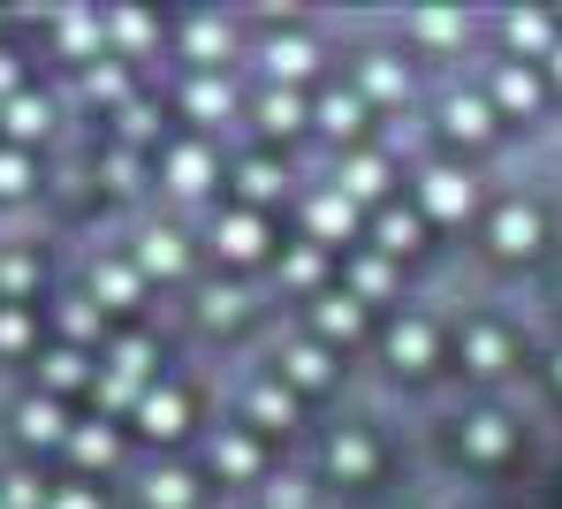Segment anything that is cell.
Returning a JSON list of instances; mask_svg holds the SVG:
<instances>
[{
    "label": "cell",
    "instance_id": "obj_1",
    "mask_svg": "<svg viewBox=\"0 0 562 509\" xmlns=\"http://www.w3.org/2000/svg\"><path fill=\"white\" fill-rule=\"evenodd\" d=\"M426 213L464 220V213H471V176H457V168H434V176H426Z\"/></svg>",
    "mask_w": 562,
    "mask_h": 509
},
{
    "label": "cell",
    "instance_id": "obj_2",
    "mask_svg": "<svg viewBox=\"0 0 562 509\" xmlns=\"http://www.w3.org/2000/svg\"><path fill=\"white\" fill-rule=\"evenodd\" d=\"M532 244H540V213L502 205V213H494V251H509V259H517V251H532Z\"/></svg>",
    "mask_w": 562,
    "mask_h": 509
},
{
    "label": "cell",
    "instance_id": "obj_3",
    "mask_svg": "<svg viewBox=\"0 0 562 509\" xmlns=\"http://www.w3.org/2000/svg\"><path fill=\"white\" fill-rule=\"evenodd\" d=\"M221 251H228V259H259V251H267L259 213H228V220H221Z\"/></svg>",
    "mask_w": 562,
    "mask_h": 509
},
{
    "label": "cell",
    "instance_id": "obj_4",
    "mask_svg": "<svg viewBox=\"0 0 562 509\" xmlns=\"http://www.w3.org/2000/svg\"><path fill=\"white\" fill-rule=\"evenodd\" d=\"M380 191H387V168H380L373 152H358V160L342 168V199L358 205V199H380Z\"/></svg>",
    "mask_w": 562,
    "mask_h": 509
},
{
    "label": "cell",
    "instance_id": "obj_5",
    "mask_svg": "<svg viewBox=\"0 0 562 509\" xmlns=\"http://www.w3.org/2000/svg\"><path fill=\"white\" fill-rule=\"evenodd\" d=\"M387 358H395V365H411V373H418V365H426V358H434V335H426V327H418V319H403V327H395V335H387Z\"/></svg>",
    "mask_w": 562,
    "mask_h": 509
},
{
    "label": "cell",
    "instance_id": "obj_6",
    "mask_svg": "<svg viewBox=\"0 0 562 509\" xmlns=\"http://www.w3.org/2000/svg\"><path fill=\"white\" fill-rule=\"evenodd\" d=\"M137 267H145V274H176V267H183V236L153 228V236H145V251H137Z\"/></svg>",
    "mask_w": 562,
    "mask_h": 509
},
{
    "label": "cell",
    "instance_id": "obj_7",
    "mask_svg": "<svg viewBox=\"0 0 562 509\" xmlns=\"http://www.w3.org/2000/svg\"><path fill=\"white\" fill-rule=\"evenodd\" d=\"M327 464H335L342 479H366V472H373V441H366V433H342V441L327 449Z\"/></svg>",
    "mask_w": 562,
    "mask_h": 509
},
{
    "label": "cell",
    "instance_id": "obj_8",
    "mask_svg": "<svg viewBox=\"0 0 562 509\" xmlns=\"http://www.w3.org/2000/svg\"><path fill=\"white\" fill-rule=\"evenodd\" d=\"M464 449L471 456H502V449H509V426H502L494 410H479V418L464 426Z\"/></svg>",
    "mask_w": 562,
    "mask_h": 509
},
{
    "label": "cell",
    "instance_id": "obj_9",
    "mask_svg": "<svg viewBox=\"0 0 562 509\" xmlns=\"http://www.w3.org/2000/svg\"><path fill=\"white\" fill-rule=\"evenodd\" d=\"M312 228H319V236H350V228H358V205L342 199V191H335V199H312Z\"/></svg>",
    "mask_w": 562,
    "mask_h": 509
},
{
    "label": "cell",
    "instance_id": "obj_10",
    "mask_svg": "<svg viewBox=\"0 0 562 509\" xmlns=\"http://www.w3.org/2000/svg\"><path fill=\"white\" fill-rule=\"evenodd\" d=\"M137 418H145V433H183V396H145Z\"/></svg>",
    "mask_w": 562,
    "mask_h": 509
},
{
    "label": "cell",
    "instance_id": "obj_11",
    "mask_svg": "<svg viewBox=\"0 0 562 509\" xmlns=\"http://www.w3.org/2000/svg\"><path fill=\"white\" fill-rule=\"evenodd\" d=\"M0 122H8V129H15V137H38V129H46V100H31V92H15V100H8V114H0Z\"/></svg>",
    "mask_w": 562,
    "mask_h": 509
},
{
    "label": "cell",
    "instance_id": "obj_12",
    "mask_svg": "<svg viewBox=\"0 0 562 509\" xmlns=\"http://www.w3.org/2000/svg\"><path fill=\"white\" fill-rule=\"evenodd\" d=\"M168 176H176V191H205V176H213V160H205L198 145H183V152L168 160Z\"/></svg>",
    "mask_w": 562,
    "mask_h": 509
},
{
    "label": "cell",
    "instance_id": "obj_13",
    "mask_svg": "<svg viewBox=\"0 0 562 509\" xmlns=\"http://www.w3.org/2000/svg\"><path fill=\"white\" fill-rule=\"evenodd\" d=\"M380 251H411V244H418V213H380Z\"/></svg>",
    "mask_w": 562,
    "mask_h": 509
},
{
    "label": "cell",
    "instance_id": "obj_14",
    "mask_svg": "<svg viewBox=\"0 0 562 509\" xmlns=\"http://www.w3.org/2000/svg\"><path fill=\"white\" fill-rule=\"evenodd\" d=\"M267 61H274V77H304V69H312V46H304V38H274Z\"/></svg>",
    "mask_w": 562,
    "mask_h": 509
},
{
    "label": "cell",
    "instance_id": "obj_15",
    "mask_svg": "<svg viewBox=\"0 0 562 509\" xmlns=\"http://www.w3.org/2000/svg\"><path fill=\"white\" fill-rule=\"evenodd\" d=\"M502 106L532 114V106H540V77H532V69H509V77H502Z\"/></svg>",
    "mask_w": 562,
    "mask_h": 509
},
{
    "label": "cell",
    "instance_id": "obj_16",
    "mask_svg": "<svg viewBox=\"0 0 562 509\" xmlns=\"http://www.w3.org/2000/svg\"><path fill=\"white\" fill-rule=\"evenodd\" d=\"M319 122H327L335 137H350V129H358V92H335V100H319Z\"/></svg>",
    "mask_w": 562,
    "mask_h": 509
},
{
    "label": "cell",
    "instance_id": "obj_17",
    "mask_svg": "<svg viewBox=\"0 0 562 509\" xmlns=\"http://www.w3.org/2000/svg\"><path fill=\"white\" fill-rule=\"evenodd\" d=\"M358 319H366V312L350 305V297H327V305H319V335H358Z\"/></svg>",
    "mask_w": 562,
    "mask_h": 509
},
{
    "label": "cell",
    "instance_id": "obj_18",
    "mask_svg": "<svg viewBox=\"0 0 562 509\" xmlns=\"http://www.w3.org/2000/svg\"><path fill=\"white\" fill-rule=\"evenodd\" d=\"M449 129H457V137H486V129H494V122H486V100H457L449 106Z\"/></svg>",
    "mask_w": 562,
    "mask_h": 509
},
{
    "label": "cell",
    "instance_id": "obj_19",
    "mask_svg": "<svg viewBox=\"0 0 562 509\" xmlns=\"http://www.w3.org/2000/svg\"><path fill=\"white\" fill-rule=\"evenodd\" d=\"M464 358H471V373H494V365H502V335H494V327H479V335L464 342Z\"/></svg>",
    "mask_w": 562,
    "mask_h": 509
},
{
    "label": "cell",
    "instance_id": "obj_20",
    "mask_svg": "<svg viewBox=\"0 0 562 509\" xmlns=\"http://www.w3.org/2000/svg\"><path fill=\"white\" fill-rule=\"evenodd\" d=\"M23 433H31V441H54V433H61V410L31 396V404H23Z\"/></svg>",
    "mask_w": 562,
    "mask_h": 509
},
{
    "label": "cell",
    "instance_id": "obj_21",
    "mask_svg": "<svg viewBox=\"0 0 562 509\" xmlns=\"http://www.w3.org/2000/svg\"><path fill=\"white\" fill-rule=\"evenodd\" d=\"M509 38L525 54H548V15H509Z\"/></svg>",
    "mask_w": 562,
    "mask_h": 509
},
{
    "label": "cell",
    "instance_id": "obj_22",
    "mask_svg": "<svg viewBox=\"0 0 562 509\" xmlns=\"http://www.w3.org/2000/svg\"><path fill=\"white\" fill-rule=\"evenodd\" d=\"M99 297H106V305H130V297H137V274H130V267H99Z\"/></svg>",
    "mask_w": 562,
    "mask_h": 509
},
{
    "label": "cell",
    "instance_id": "obj_23",
    "mask_svg": "<svg viewBox=\"0 0 562 509\" xmlns=\"http://www.w3.org/2000/svg\"><path fill=\"white\" fill-rule=\"evenodd\" d=\"M289 381H296V388H319V381H327V358H319V350H289Z\"/></svg>",
    "mask_w": 562,
    "mask_h": 509
},
{
    "label": "cell",
    "instance_id": "obj_24",
    "mask_svg": "<svg viewBox=\"0 0 562 509\" xmlns=\"http://www.w3.org/2000/svg\"><path fill=\"white\" fill-rule=\"evenodd\" d=\"M259 122H267V129H296V122H304V106L289 100V92H267V106H259Z\"/></svg>",
    "mask_w": 562,
    "mask_h": 509
},
{
    "label": "cell",
    "instance_id": "obj_25",
    "mask_svg": "<svg viewBox=\"0 0 562 509\" xmlns=\"http://www.w3.org/2000/svg\"><path fill=\"white\" fill-rule=\"evenodd\" d=\"M190 114H228V84L198 77V84H190Z\"/></svg>",
    "mask_w": 562,
    "mask_h": 509
},
{
    "label": "cell",
    "instance_id": "obj_26",
    "mask_svg": "<svg viewBox=\"0 0 562 509\" xmlns=\"http://www.w3.org/2000/svg\"><path fill=\"white\" fill-rule=\"evenodd\" d=\"M46 381H54V388H77V381H85V358H77V350H54V358H46Z\"/></svg>",
    "mask_w": 562,
    "mask_h": 509
},
{
    "label": "cell",
    "instance_id": "obj_27",
    "mask_svg": "<svg viewBox=\"0 0 562 509\" xmlns=\"http://www.w3.org/2000/svg\"><path fill=\"white\" fill-rule=\"evenodd\" d=\"M31 502H38V479L8 472V479H0V509H31Z\"/></svg>",
    "mask_w": 562,
    "mask_h": 509
},
{
    "label": "cell",
    "instance_id": "obj_28",
    "mask_svg": "<svg viewBox=\"0 0 562 509\" xmlns=\"http://www.w3.org/2000/svg\"><path fill=\"white\" fill-rule=\"evenodd\" d=\"M153 502H160V509H183L190 502V479H183V472H160V479H153Z\"/></svg>",
    "mask_w": 562,
    "mask_h": 509
},
{
    "label": "cell",
    "instance_id": "obj_29",
    "mask_svg": "<svg viewBox=\"0 0 562 509\" xmlns=\"http://www.w3.org/2000/svg\"><path fill=\"white\" fill-rule=\"evenodd\" d=\"M213 464H221V472H251V441H244V433H228V441L213 449Z\"/></svg>",
    "mask_w": 562,
    "mask_h": 509
},
{
    "label": "cell",
    "instance_id": "obj_30",
    "mask_svg": "<svg viewBox=\"0 0 562 509\" xmlns=\"http://www.w3.org/2000/svg\"><path fill=\"white\" fill-rule=\"evenodd\" d=\"M274 191H281V176L267 160H251V168H244V199H274Z\"/></svg>",
    "mask_w": 562,
    "mask_h": 509
},
{
    "label": "cell",
    "instance_id": "obj_31",
    "mask_svg": "<svg viewBox=\"0 0 562 509\" xmlns=\"http://www.w3.org/2000/svg\"><path fill=\"white\" fill-rule=\"evenodd\" d=\"M251 410H259L267 426H289V388H259V396H251Z\"/></svg>",
    "mask_w": 562,
    "mask_h": 509
},
{
    "label": "cell",
    "instance_id": "obj_32",
    "mask_svg": "<svg viewBox=\"0 0 562 509\" xmlns=\"http://www.w3.org/2000/svg\"><path fill=\"white\" fill-rule=\"evenodd\" d=\"M366 92H403V77H395V61H387V54L366 61Z\"/></svg>",
    "mask_w": 562,
    "mask_h": 509
},
{
    "label": "cell",
    "instance_id": "obj_33",
    "mask_svg": "<svg viewBox=\"0 0 562 509\" xmlns=\"http://www.w3.org/2000/svg\"><path fill=\"white\" fill-rule=\"evenodd\" d=\"M77 456H85V464H106V456H114V433H106V426L77 433Z\"/></svg>",
    "mask_w": 562,
    "mask_h": 509
},
{
    "label": "cell",
    "instance_id": "obj_34",
    "mask_svg": "<svg viewBox=\"0 0 562 509\" xmlns=\"http://www.w3.org/2000/svg\"><path fill=\"white\" fill-rule=\"evenodd\" d=\"M221 46H228L221 23H190V54H221Z\"/></svg>",
    "mask_w": 562,
    "mask_h": 509
},
{
    "label": "cell",
    "instance_id": "obj_35",
    "mask_svg": "<svg viewBox=\"0 0 562 509\" xmlns=\"http://www.w3.org/2000/svg\"><path fill=\"white\" fill-rule=\"evenodd\" d=\"M31 183V168H23V152H0V191H23Z\"/></svg>",
    "mask_w": 562,
    "mask_h": 509
},
{
    "label": "cell",
    "instance_id": "obj_36",
    "mask_svg": "<svg viewBox=\"0 0 562 509\" xmlns=\"http://www.w3.org/2000/svg\"><path fill=\"white\" fill-rule=\"evenodd\" d=\"M236 312H244L236 290H213V297H205V319H236Z\"/></svg>",
    "mask_w": 562,
    "mask_h": 509
},
{
    "label": "cell",
    "instance_id": "obj_37",
    "mask_svg": "<svg viewBox=\"0 0 562 509\" xmlns=\"http://www.w3.org/2000/svg\"><path fill=\"white\" fill-rule=\"evenodd\" d=\"M114 373H130V381H137V373H145V342H122V350H114Z\"/></svg>",
    "mask_w": 562,
    "mask_h": 509
},
{
    "label": "cell",
    "instance_id": "obj_38",
    "mask_svg": "<svg viewBox=\"0 0 562 509\" xmlns=\"http://www.w3.org/2000/svg\"><path fill=\"white\" fill-rule=\"evenodd\" d=\"M99 396H106V404H130V396H137V381H130V373H106V381H99Z\"/></svg>",
    "mask_w": 562,
    "mask_h": 509
},
{
    "label": "cell",
    "instance_id": "obj_39",
    "mask_svg": "<svg viewBox=\"0 0 562 509\" xmlns=\"http://www.w3.org/2000/svg\"><path fill=\"white\" fill-rule=\"evenodd\" d=\"M92 100H122V69H92Z\"/></svg>",
    "mask_w": 562,
    "mask_h": 509
},
{
    "label": "cell",
    "instance_id": "obj_40",
    "mask_svg": "<svg viewBox=\"0 0 562 509\" xmlns=\"http://www.w3.org/2000/svg\"><path fill=\"white\" fill-rule=\"evenodd\" d=\"M358 290H366V297H380V290H387V267H380V259H366V267H358Z\"/></svg>",
    "mask_w": 562,
    "mask_h": 509
},
{
    "label": "cell",
    "instance_id": "obj_41",
    "mask_svg": "<svg viewBox=\"0 0 562 509\" xmlns=\"http://www.w3.org/2000/svg\"><path fill=\"white\" fill-rule=\"evenodd\" d=\"M106 176H114V191H130V183H137V160H130V152H114V160H106Z\"/></svg>",
    "mask_w": 562,
    "mask_h": 509
},
{
    "label": "cell",
    "instance_id": "obj_42",
    "mask_svg": "<svg viewBox=\"0 0 562 509\" xmlns=\"http://www.w3.org/2000/svg\"><path fill=\"white\" fill-rule=\"evenodd\" d=\"M289 282H319V251H296L289 259Z\"/></svg>",
    "mask_w": 562,
    "mask_h": 509
},
{
    "label": "cell",
    "instance_id": "obj_43",
    "mask_svg": "<svg viewBox=\"0 0 562 509\" xmlns=\"http://www.w3.org/2000/svg\"><path fill=\"white\" fill-rule=\"evenodd\" d=\"M23 335H31V319L23 312H0V342H23Z\"/></svg>",
    "mask_w": 562,
    "mask_h": 509
},
{
    "label": "cell",
    "instance_id": "obj_44",
    "mask_svg": "<svg viewBox=\"0 0 562 509\" xmlns=\"http://www.w3.org/2000/svg\"><path fill=\"white\" fill-rule=\"evenodd\" d=\"M267 502H274V509H304V495H296V487H274Z\"/></svg>",
    "mask_w": 562,
    "mask_h": 509
},
{
    "label": "cell",
    "instance_id": "obj_45",
    "mask_svg": "<svg viewBox=\"0 0 562 509\" xmlns=\"http://www.w3.org/2000/svg\"><path fill=\"white\" fill-rule=\"evenodd\" d=\"M8 84H15V61H8V54H0V92H8Z\"/></svg>",
    "mask_w": 562,
    "mask_h": 509
},
{
    "label": "cell",
    "instance_id": "obj_46",
    "mask_svg": "<svg viewBox=\"0 0 562 509\" xmlns=\"http://www.w3.org/2000/svg\"><path fill=\"white\" fill-rule=\"evenodd\" d=\"M54 509H92V502H85V495H61V502H54Z\"/></svg>",
    "mask_w": 562,
    "mask_h": 509
},
{
    "label": "cell",
    "instance_id": "obj_47",
    "mask_svg": "<svg viewBox=\"0 0 562 509\" xmlns=\"http://www.w3.org/2000/svg\"><path fill=\"white\" fill-rule=\"evenodd\" d=\"M548 61H555V77H562V46H555V54H548Z\"/></svg>",
    "mask_w": 562,
    "mask_h": 509
},
{
    "label": "cell",
    "instance_id": "obj_48",
    "mask_svg": "<svg viewBox=\"0 0 562 509\" xmlns=\"http://www.w3.org/2000/svg\"><path fill=\"white\" fill-rule=\"evenodd\" d=\"M555 388H562V350H555Z\"/></svg>",
    "mask_w": 562,
    "mask_h": 509
}]
</instances>
